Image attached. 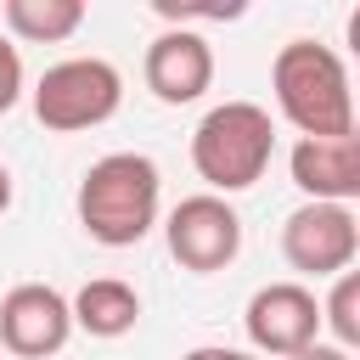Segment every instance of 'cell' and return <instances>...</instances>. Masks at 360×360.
Listing matches in <instances>:
<instances>
[{
  "label": "cell",
  "instance_id": "obj_1",
  "mask_svg": "<svg viewBox=\"0 0 360 360\" xmlns=\"http://www.w3.org/2000/svg\"><path fill=\"white\" fill-rule=\"evenodd\" d=\"M163 174L146 152H107L79 180V225L101 248H135L158 225Z\"/></svg>",
  "mask_w": 360,
  "mask_h": 360
},
{
  "label": "cell",
  "instance_id": "obj_2",
  "mask_svg": "<svg viewBox=\"0 0 360 360\" xmlns=\"http://www.w3.org/2000/svg\"><path fill=\"white\" fill-rule=\"evenodd\" d=\"M270 90L281 118L298 135H354V90L349 68L332 45L287 39L270 62Z\"/></svg>",
  "mask_w": 360,
  "mask_h": 360
},
{
  "label": "cell",
  "instance_id": "obj_3",
  "mask_svg": "<svg viewBox=\"0 0 360 360\" xmlns=\"http://www.w3.org/2000/svg\"><path fill=\"white\" fill-rule=\"evenodd\" d=\"M270 158H276V124L259 101H219L191 129V169L208 180L214 197H231L264 180Z\"/></svg>",
  "mask_w": 360,
  "mask_h": 360
},
{
  "label": "cell",
  "instance_id": "obj_4",
  "mask_svg": "<svg viewBox=\"0 0 360 360\" xmlns=\"http://www.w3.org/2000/svg\"><path fill=\"white\" fill-rule=\"evenodd\" d=\"M124 101V73L107 62V56H68V62H51L34 84V118L51 129V135H79V129H96L118 112Z\"/></svg>",
  "mask_w": 360,
  "mask_h": 360
},
{
  "label": "cell",
  "instance_id": "obj_5",
  "mask_svg": "<svg viewBox=\"0 0 360 360\" xmlns=\"http://www.w3.org/2000/svg\"><path fill=\"white\" fill-rule=\"evenodd\" d=\"M360 253V219L349 202H298L281 219V259L298 276H343Z\"/></svg>",
  "mask_w": 360,
  "mask_h": 360
},
{
  "label": "cell",
  "instance_id": "obj_6",
  "mask_svg": "<svg viewBox=\"0 0 360 360\" xmlns=\"http://www.w3.org/2000/svg\"><path fill=\"white\" fill-rule=\"evenodd\" d=\"M163 236H169V253L180 259V270H191V276H214L242 253V219L214 191L180 197L163 219Z\"/></svg>",
  "mask_w": 360,
  "mask_h": 360
},
{
  "label": "cell",
  "instance_id": "obj_7",
  "mask_svg": "<svg viewBox=\"0 0 360 360\" xmlns=\"http://www.w3.org/2000/svg\"><path fill=\"white\" fill-rule=\"evenodd\" d=\"M242 326H248L253 354L292 360L298 349L321 343V298H315L304 281H270V287H259V292L248 298Z\"/></svg>",
  "mask_w": 360,
  "mask_h": 360
},
{
  "label": "cell",
  "instance_id": "obj_8",
  "mask_svg": "<svg viewBox=\"0 0 360 360\" xmlns=\"http://www.w3.org/2000/svg\"><path fill=\"white\" fill-rule=\"evenodd\" d=\"M73 338V309L51 281H17L0 298V343L17 360H45L62 354Z\"/></svg>",
  "mask_w": 360,
  "mask_h": 360
},
{
  "label": "cell",
  "instance_id": "obj_9",
  "mask_svg": "<svg viewBox=\"0 0 360 360\" xmlns=\"http://www.w3.org/2000/svg\"><path fill=\"white\" fill-rule=\"evenodd\" d=\"M141 79H146V90H152L163 107H186V101H197V96L214 84V45H208L197 28H163V34L146 45Z\"/></svg>",
  "mask_w": 360,
  "mask_h": 360
},
{
  "label": "cell",
  "instance_id": "obj_10",
  "mask_svg": "<svg viewBox=\"0 0 360 360\" xmlns=\"http://www.w3.org/2000/svg\"><path fill=\"white\" fill-rule=\"evenodd\" d=\"M292 186L309 202H354L360 197V135H298L287 152Z\"/></svg>",
  "mask_w": 360,
  "mask_h": 360
},
{
  "label": "cell",
  "instance_id": "obj_11",
  "mask_svg": "<svg viewBox=\"0 0 360 360\" xmlns=\"http://www.w3.org/2000/svg\"><path fill=\"white\" fill-rule=\"evenodd\" d=\"M68 309H73L79 332H90V338H124L141 321V292L129 281H118V276H96V281H84L68 298Z\"/></svg>",
  "mask_w": 360,
  "mask_h": 360
},
{
  "label": "cell",
  "instance_id": "obj_12",
  "mask_svg": "<svg viewBox=\"0 0 360 360\" xmlns=\"http://www.w3.org/2000/svg\"><path fill=\"white\" fill-rule=\"evenodd\" d=\"M0 22L28 45H62L84 28V0H6Z\"/></svg>",
  "mask_w": 360,
  "mask_h": 360
},
{
  "label": "cell",
  "instance_id": "obj_13",
  "mask_svg": "<svg viewBox=\"0 0 360 360\" xmlns=\"http://www.w3.org/2000/svg\"><path fill=\"white\" fill-rule=\"evenodd\" d=\"M321 326L338 338L343 354L360 349V270H343L332 276V292L321 298Z\"/></svg>",
  "mask_w": 360,
  "mask_h": 360
},
{
  "label": "cell",
  "instance_id": "obj_14",
  "mask_svg": "<svg viewBox=\"0 0 360 360\" xmlns=\"http://www.w3.org/2000/svg\"><path fill=\"white\" fill-rule=\"evenodd\" d=\"M158 17H169V28H186V22H225V17H242V0H225V6H202V0H152Z\"/></svg>",
  "mask_w": 360,
  "mask_h": 360
},
{
  "label": "cell",
  "instance_id": "obj_15",
  "mask_svg": "<svg viewBox=\"0 0 360 360\" xmlns=\"http://www.w3.org/2000/svg\"><path fill=\"white\" fill-rule=\"evenodd\" d=\"M17 96H22V56L11 39H0V112H11Z\"/></svg>",
  "mask_w": 360,
  "mask_h": 360
},
{
  "label": "cell",
  "instance_id": "obj_16",
  "mask_svg": "<svg viewBox=\"0 0 360 360\" xmlns=\"http://www.w3.org/2000/svg\"><path fill=\"white\" fill-rule=\"evenodd\" d=\"M180 360H259L253 349H225V343H197V349H186Z\"/></svg>",
  "mask_w": 360,
  "mask_h": 360
},
{
  "label": "cell",
  "instance_id": "obj_17",
  "mask_svg": "<svg viewBox=\"0 0 360 360\" xmlns=\"http://www.w3.org/2000/svg\"><path fill=\"white\" fill-rule=\"evenodd\" d=\"M292 360H354V354H343L338 343H309V349H298Z\"/></svg>",
  "mask_w": 360,
  "mask_h": 360
},
{
  "label": "cell",
  "instance_id": "obj_18",
  "mask_svg": "<svg viewBox=\"0 0 360 360\" xmlns=\"http://www.w3.org/2000/svg\"><path fill=\"white\" fill-rule=\"evenodd\" d=\"M6 208H11V169L0 163V214H6Z\"/></svg>",
  "mask_w": 360,
  "mask_h": 360
}]
</instances>
